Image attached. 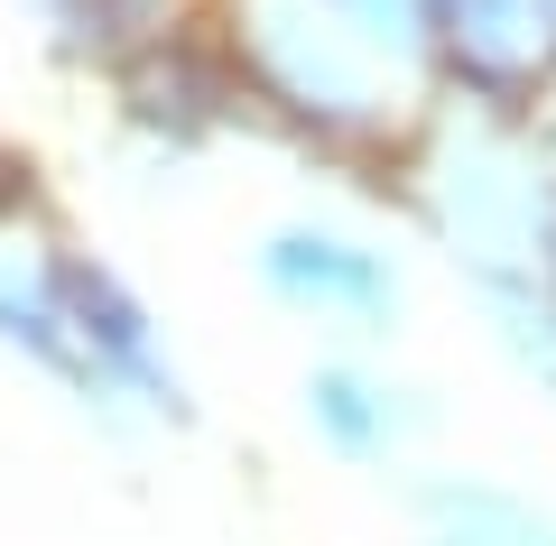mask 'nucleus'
Returning <instances> with one entry per match:
<instances>
[{"mask_svg":"<svg viewBox=\"0 0 556 546\" xmlns=\"http://www.w3.org/2000/svg\"><path fill=\"white\" fill-rule=\"evenodd\" d=\"M214 0H38V38L56 65H75V75H121V65L139 56V47L177 38V28H195Z\"/></svg>","mask_w":556,"mask_h":546,"instance_id":"8","label":"nucleus"},{"mask_svg":"<svg viewBox=\"0 0 556 546\" xmlns=\"http://www.w3.org/2000/svg\"><path fill=\"white\" fill-rule=\"evenodd\" d=\"M399 509H408V546H556V500L473 464H408Z\"/></svg>","mask_w":556,"mask_h":546,"instance_id":"7","label":"nucleus"},{"mask_svg":"<svg viewBox=\"0 0 556 546\" xmlns=\"http://www.w3.org/2000/svg\"><path fill=\"white\" fill-rule=\"evenodd\" d=\"M427 102L492 120H547L556 102V20L547 0H437Z\"/></svg>","mask_w":556,"mask_h":546,"instance_id":"5","label":"nucleus"},{"mask_svg":"<svg viewBox=\"0 0 556 546\" xmlns=\"http://www.w3.org/2000/svg\"><path fill=\"white\" fill-rule=\"evenodd\" d=\"M464 296H473L482 343L501 352V371H519L529 390H556V288L547 259H482V269H455Z\"/></svg>","mask_w":556,"mask_h":546,"instance_id":"9","label":"nucleus"},{"mask_svg":"<svg viewBox=\"0 0 556 546\" xmlns=\"http://www.w3.org/2000/svg\"><path fill=\"white\" fill-rule=\"evenodd\" d=\"M538 259H547V288H556V232H547V251H538Z\"/></svg>","mask_w":556,"mask_h":546,"instance_id":"12","label":"nucleus"},{"mask_svg":"<svg viewBox=\"0 0 556 546\" xmlns=\"http://www.w3.org/2000/svg\"><path fill=\"white\" fill-rule=\"evenodd\" d=\"M390 195L445 251V269L538 259L556 232V149L538 120H492V112L427 102Z\"/></svg>","mask_w":556,"mask_h":546,"instance_id":"2","label":"nucleus"},{"mask_svg":"<svg viewBox=\"0 0 556 546\" xmlns=\"http://www.w3.org/2000/svg\"><path fill=\"white\" fill-rule=\"evenodd\" d=\"M38 214V157L0 139V223H28Z\"/></svg>","mask_w":556,"mask_h":546,"instance_id":"11","label":"nucleus"},{"mask_svg":"<svg viewBox=\"0 0 556 546\" xmlns=\"http://www.w3.org/2000/svg\"><path fill=\"white\" fill-rule=\"evenodd\" d=\"M102 93H112V130L130 139L149 167H195L223 139L251 130V93H241L232 56H223V38H214V10H204L195 28H177V38L139 47L121 75H102Z\"/></svg>","mask_w":556,"mask_h":546,"instance_id":"4","label":"nucleus"},{"mask_svg":"<svg viewBox=\"0 0 556 546\" xmlns=\"http://www.w3.org/2000/svg\"><path fill=\"white\" fill-rule=\"evenodd\" d=\"M547 20H556V0H547Z\"/></svg>","mask_w":556,"mask_h":546,"instance_id":"13","label":"nucleus"},{"mask_svg":"<svg viewBox=\"0 0 556 546\" xmlns=\"http://www.w3.org/2000/svg\"><path fill=\"white\" fill-rule=\"evenodd\" d=\"M251 288L278 315H298L325 343H353V352L399 343V325H408V259H399V241L371 232L362 214H334V204L278 214L251 241Z\"/></svg>","mask_w":556,"mask_h":546,"instance_id":"3","label":"nucleus"},{"mask_svg":"<svg viewBox=\"0 0 556 546\" xmlns=\"http://www.w3.org/2000/svg\"><path fill=\"white\" fill-rule=\"evenodd\" d=\"M214 38L251 93V130L288 139L298 157L353 176V186H399V157L417 139V93L408 75L353 47L316 0H214Z\"/></svg>","mask_w":556,"mask_h":546,"instance_id":"1","label":"nucleus"},{"mask_svg":"<svg viewBox=\"0 0 556 546\" xmlns=\"http://www.w3.org/2000/svg\"><path fill=\"white\" fill-rule=\"evenodd\" d=\"M353 47H371L390 75H408L427 93V47H437V0H316Z\"/></svg>","mask_w":556,"mask_h":546,"instance_id":"10","label":"nucleus"},{"mask_svg":"<svg viewBox=\"0 0 556 546\" xmlns=\"http://www.w3.org/2000/svg\"><path fill=\"white\" fill-rule=\"evenodd\" d=\"M298 427L316 435V454L343 464V472H408L417 454L437 445L445 408H437L427 380L390 371L380 352L325 343L316 361L298 371Z\"/></svg>","mask_w":556,"mask_h":546,"instance_id":"6","label":"nucleus"}]
</instances>
